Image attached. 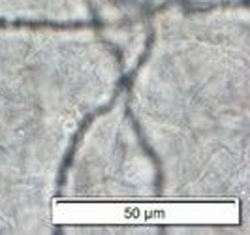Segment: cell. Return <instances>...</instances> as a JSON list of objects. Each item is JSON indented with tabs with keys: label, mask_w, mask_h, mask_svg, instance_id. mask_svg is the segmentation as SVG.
<instances>
[{
	"label": "cell",
	"mask_w": 250,
	"mask_h": 235,
	"mask_svg": "<svg viewBox=\"0 0 250 235\" xmlns=\"http://www.w3.org/2000/svg\"><path fill=\"white\" fill-rule=\"evenodd\" d=\"M143 19H147V23H149V36H147V42H145V51H143V55L139 57L138 64H136V66H134L130 72H126V74L123 75L121 79H119V83H117V87H115V92H113L111 100H109L107 104L100 106V107H96L94 111H90L87 117L81 121L79 128H77V132H75V136L72 137V141H70V147H68L66 154H64L62 164H61V170H59V179H57V192H55V196H57V198L62 194V188H64V185H66V179H68V170H70V166H72V162H74V154H75V150H77V145H79L81 137L85 136V132L88 130L90 123H92L96 117H102V115H105L107 111H111L113 106L117 104V100H119V96H121V92H123V90H125L128 85H132V81L136 79V75L139 74V70L145 66V62L149 61L150 53H152V45H154V40H156V28H154V25H152L150 17H143Z\"/></svg>",
	"instance_id": "obj_1"
},
{
	"label": "cell",
	"mask_w": 250,
	"mask_h": 235,
	"mask_svg": "<svg viewBox=\"0 0 250 235\" xmlns=\"http://www.w3.org/2000/svg\"><path fill=\"white\" fill-rule=\"evenodd\" d=\"M125 113H126V117L130 119V123H132V128H134V132H136V136H138V141H139V145H141V149L145 150V154H147L150 160H152V164H154V171H156V173H154V192H156V196H160V194H162V188H164L162 160H160V156L156 154V150L149 145L147 137H145L143 130H141V124H139V121L136 119L134 111H132V107H130V100H126Z\"/></svg>",
	"instance_id": "obj_2"
},
{
	"label": "cell",
	"mask_w": 250,
	"mask_h": 235,
	"mask_svg": "<svg viewBox=\"0 0 250 235\" xmlns=\"http://www.w3.org/2000/svg\"><path fill=\"white\" fill-rule=\"evenodd\" d=\"M88 6V12H90V15H98V10L94 8V4H92V0H85Z\"/></svg>",
	"instance_id": "obj_3"
},
{
	"label": "cell",
	"mask_w": 250,
	"mask_h": 235,
	"mask_svg": "<svg viewBox=\"0 0 250 235\" xmlns=\"http://www.w3.org/2000/svg\"><path fill=\"white\" fill-rule=\"evenodd\" d=\"M150 2H152V0H145V4L141 6V10H145V8H149V6H150Z\"/></svg>",
	"instance_id": "obj_4"
}]
</instances>
